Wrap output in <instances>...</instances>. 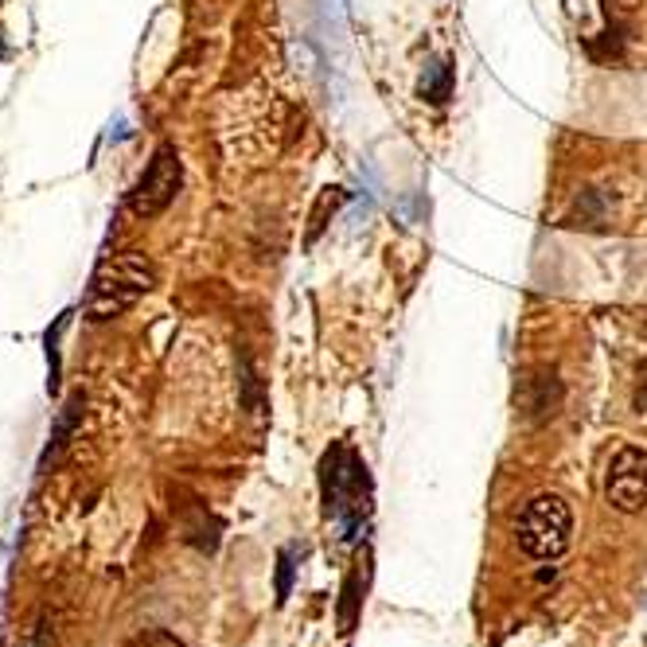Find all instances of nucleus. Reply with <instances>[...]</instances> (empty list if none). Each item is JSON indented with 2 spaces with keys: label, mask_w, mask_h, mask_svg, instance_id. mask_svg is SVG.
Instances as JSON below:
<instances>
[{
  "label": "nucleus",
  "mask_w": 647,
  "mask_h": 647,
  "mask_svg": "<svg viewBox=\"0 0 647 647\" xmlns=\"http://www.w3.org/2000/svg\"><path fill=\"white\" fill-rule=\"evenodd\" d=\"M157 289V266L137 251L113 254L102 266L94 269L90 289H86L83 313L90 316L94 324L102 320H118L125 316L141 296H148Z\"/></svg>",
  "instance_id": "1"
},
{
  "label": "nucleus",
  "mask_w": 647,
  "mask_h": 647,
  "mask_svg": "<svg viewBox=\"0 0 647 647\" xmlns=\"http://www.w3.org/2000/svg\"><path fill=\"white\" fill-rule=\"evenodd\" d=\"M515 538H518V550L538 562H558V558L570 550L574 542V511L562 496L554 491H542L527 508L518 511V523H515Z\"/></svg>",
  "instance_id": "2"
},
{
  "label": "nucleus",
  "mask_w": 647,
  "mask_h": 647,
  "mask_svg": "<svg viewBox=\"0 0 647 647\" xmlns=\"http://www.w3.org/2000/svg\"><path fill=\"white\" fill-rule=\"evenodd\" d=\"M180 187H184V160H180L176 145H160L152 157H148L145 172L137 176L130 192V211L137 219H157L168 207L176 204Z\"/></svg>",
  "instance_id": "3"
},
{
  "label": "nucleus",
  "mask_w": 647,
  "mask_h": 647,
  "mask_svg": "<svg viewBox=\"0 0 647 647\" xmlns=\"http://www.w3.org/2000/svg\"><path fill=\"white\" fill-rule=\"evenodd\" d=\"M605 500L620 515H636L647 508V449L624 444L605 468Z\"/></svg>",
  "instance_id": "4"
},
{
  "label": "nucleus",
  "mask_w": 647,
  "mask_h": 647,
  "mask_svg": "<svg viewBox=\"0 0 647 647\" xmlns=\"http://www.w3.org/2000/svg\"><path fill=\"white\" fill-rule=\"evenodd\" d=\"M562 398H565V387H562V379H558V370H550V367L523 370L515 382V410L530 426H542V422L558 417Z\"/></svg>",
  "instance_id": "5"
},
{
  "label": "nucleus",
  "mask_w": 647,
  "mask_h": 647,
  "mask_svg": "<svg viewBox=\"0 0 647 647\" xmlns=\"http://www.w3.org/2000/svg\"><path fill=\"white\" fill-rule=\"evenodd\" d=\"M239 382H242V406H246V414H261V382L251 355H239Z\"/></svg>",
  "instance_id": "6"
},
{
  "label": "nucleus",
  "mask_w": 647,
  "mask_h": 647,
  "mask_svg": "<svg viewBox=\"0 0 647 647\" xmlns=\"http://www.w3.org/2000/svg\"><path fill=\"white\" fill-rule=\"evenodd\" d=\"M422 94H426L434 106H444L449 102V94H453V66L449 63H437L429 66V78L422 83Z\"/></svg>",
  "instance_id": "7"
},
{
  "label": "nucleus",
  "mask_w": 647,
  "mask_h": 647,
  "mask_svg": "<svg viewBox=\"0 0 647 647\" xmlns=\"http://www.w3.org/2000/svg\"><path fill=\"white\" fill-rule=\"evenodd\" d=\"M293 554H296V546H285L278 554V605H285L289 601V593H293Z\"/></svg>",
  "instance_id": "8"
},
{
  "label": "nucleus",
  "mask_w": 647,
  "mask_h": 647,
  "mask_svg": "<svg viewBox=\"0 0 647 647\" xmlns=\"http://www.w3.org/2000/svg\"><path fill=\"white\" fill-rule=\"evenodd\" d=\"M570 222H577V227H582V222H601V204H597V192H582V199H577L574 204V215H570Z\"/></svg>",
  "instance_id": "9"
},
{
  "label": "nucleus",
  "mask_w": 647,
  "mask_h": 647,
  "mask_svg": "<svg viewBox=\"0 0 647 647\" xmlns=\"http://www.w3.org/2000/svg\"><path fill=\"white\" fill-rule=\"evenodd\" d=\"M145 647H184L180 639H172V636H164V632H152V636H145L141 639Z\"/></svg>",
  "instance_id": "10"
},
{
  "label": "nucleus",
  "mask_w": 647,
  "mask_h": 647,
  "mask_svg": "<svg viewBox=\"0 0 647 647\" xmlns=\"http://www.w3.org/2000/svg\"><path fill=\"white\" fill-rule=\"evenodd\" d=\"M636 4L639 0H609V9H617V12H632Z\"/></svg>",
  "instance_id": "11"
}]
</instances>
